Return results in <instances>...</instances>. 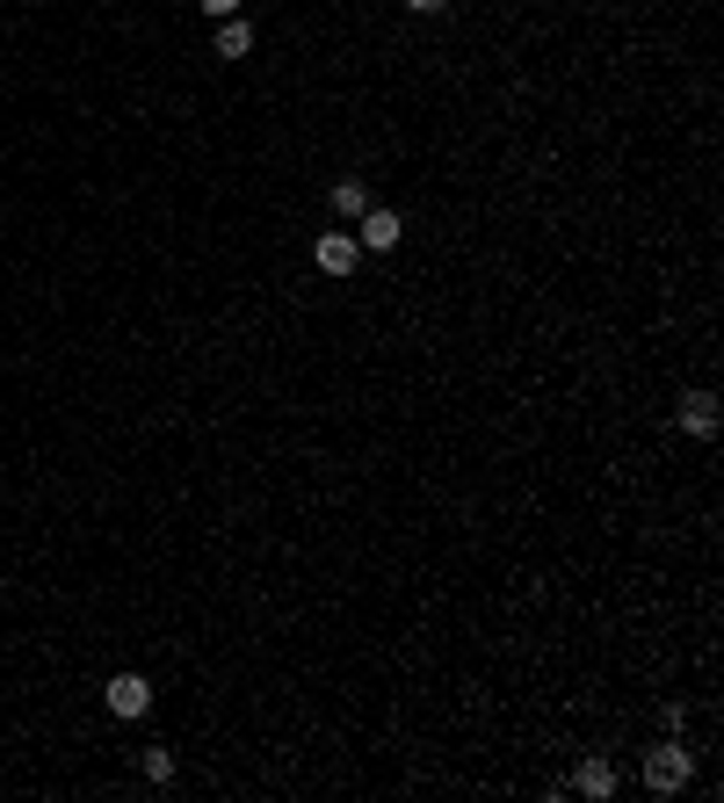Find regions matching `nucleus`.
Listing matches in <instances>:
<instances>
[{"instance_id":"8","label":"nucleus","mask_w":724,"mask_h":803,"mask_svg":"<svg viewBox=\"0 0 724 803\" xmlns=\"http://www.w3.org/2000/svg\"><path fill=\"white\" fill-rule=\"evenodd\" d=\"M370 211V189L363 182H334V217H363Z\"/></svg>"},{"instance_id":"7","label":"nucleus","mask_w":724,"mask_h":803,"mask_svg":"<svg viewBox=\"0 0 724 803\" xmlns=\"http://www.w3.org/2000/svg\"><path fill=\"white\" fill-rule=\"evenodd\" d=\"M247 51H254V30L239 16H225L217 22V59H247Z\"/></svg>"},{"instance_id":"2","label":"nucleus","mask_w":724,"mask_h":803,"mask_svg":"<svg viewBox=\"0 0 724 803\" xmlns=\"http://www.w3.org/2000/svg\"><path fill=\"white\" fill-rule=\"evenodd\" d=\"M102 702H109V716H145L153 710V681H145V673H109V688H102Z\"/></svg>"},{"instance_id":"11","label":"nucleus","mask_w":724,"mask_h":803,"mask_svg":"<svg viewBox=\"0 0 724 803\" xmlns=\"http://www.w3.org/2000/svg\"><path fill=\"white\" fill-rule=\"evenodd\" d=\"M406 8H414V16H435V8H449V0H406Z\"/></svg>"},{"instance_id":"3","label":"nucleus","mask_w":724,"mask_h":803,"mask_svg":"<svg viewBox=\"0 0 724 803\" xmlns=\"http://www.w3.org/2000/svg\"><path fill=\"white\" fill-rule=\"evenodd\" d=\"M355 225H363V232H355V246H370V254H391V246L406 240L399 211H377V203H370V211H363V217H355Z\"/></svg>"},{"instance_id":"5","label":"nucleus","mask_w":724,"mask_h":803,"mask_svg":"<svg viewBox=\"0 0 724 803\" xmlns=\"http://www.w3.org/2000/svg\"><path fill=\"white\" fill-rule=\"evenodd\" d=\"M572 796H616V768H609V760H601V753H587L580 760V768H572Z\"/></svg>"},{"instance_id":"6","label":"nucleus","mask_w":724,"mask_h":803,"mask_svg":"<svg viewBox=\"0 0 724 803\" xmlns=\"http://www.w3.org/2000/svg\"><path fill=\"white\" fill-rule=\"evenodd\" d=\"M674 420H681V435L710 441V435H717V398H710V392H689V398H681V413H674Z\"/></svg>"},{"instance_id":"9","label":"nucleus","mask_w":724,"mask_h":803,"mask_svg":"<svg viewBox=\"0 0 724 803\" xmlns=\"http://www.w3.org/2000/svg\"><path fill=\"white\" fill-rule=\"evenodd\" d=\"M139 768H145V782H153V789H167V782H174V753H160V745L139 760Z\"/></svg>"},{"instance_id":"10","label":"nucleus","mask_w":724,"mask_h":803,"mask_svg":"<svg viewBox=\"0 0 724 803\" xmlns=\"http://www.w3.org/2000/svg\"><path fill=\"white\" fill-rule=\"evenodd\" d=\"M196 8H203V16H211V22H225V16H239V0H196Z\"/></svg>"},{"instance_id":"1","label":"nucleus","mask_w":724,"mask_h":803,"mask_svg":"<svg viewBox=\"0 0 724 803\" xmlns=\"http://www.w3.org/2000/svg\"><path fill=\"white\" fill-rule=\"evenodd\" d=\"M689 774H695L689 745H681L674 731H666V739L645 753V789H652V796H681V789H689Z\"/></svg>"},{"instance_id":"4","label":"nucleus","mask_w":724,"mask_h":803,"mask_svg":"<svg viewBox=\"0 0 724 803\" xmlns=\"http://www.w3.org/2000/svg\"><path fill=\"white\" fill-rule=\"evenodd\" d=\"M312 261H319V275H355V261H363V246H355V232H326L319 246H312Z\"/></svg>"}]
</instances>
